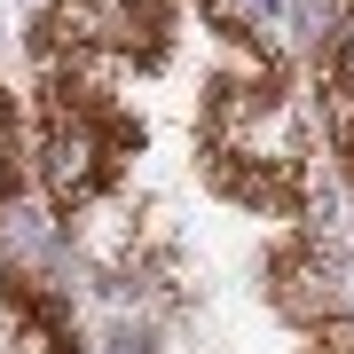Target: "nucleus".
<instances>
[{
    "mask_svg": "<svg viewBox=\"0 0 354 354\" xmlns=\"http://www.w3.org/2000/svg\"><path fill=\"white\" fill-rule=\"evenodd\" d=\"M197 158H205V181L252 213H307V197H315L299 102L283 95V71L260 55H236L213 79L197 111Z\"/></svg>",
    "mask_w": 354,
    "mask_h": 354,
    "instance_id": "nucleus-1",
    "label": "nucleus"
},
{
    "mask_svg": "<svg viewBox=\"0 0 354 354\" xmlns=\"http://www.w3.org/2000/svg\"><path fill=\"white\" fill-rule=\"evenodd\" d=\"M142 150V127L111 87H95L87 71H48L39 87V181H48L55 213H79L127 174Z\"/></svg>",
    "mask_w": 354,
    "mask_h": 354,
    "instance_id": "nucleus-2",
    "label": "nucleus"
},
{
    "mask_svg": "<svg viewBox=\"0 0 354 354\" xmlns=\"http://www.w3.org/2000/svg\"><path fill=\"white\" fill-rule=\"evenodd\" d=\"M174 39V0H48L39 16V55H71L79 64H165Z\"/></svg>",
    "mask_w": 354,
    "mask_h": 354,
    "instance_id": "nucleus-3",
    "label": "nucleus"
},
{
    "mask_svg": "<svg viewBox=\"0 0 354 354\" xmlns=\"http://www.w3.org/2000/svg\"><path fill=\"white\" fill-rule=\"evenodd\" d=\"M268 299H276L291 323H315L323 330L330 315H339V299H346L339 291V244H330L323 228H299V236L268 260Z\"/></svg>",
    "mask_w": 354,
    "mask_h": 354,
    "instance_id": "nucleus-4",
    "label": "nucleus"
},
{
    "mask_svg": "<svg viewBox=\"0 0 354 354\" xmlns=\"http://www.w3.org/2000/svg\"><path fill=\"white\" fill-rule=\"evenodd\" d=\"M0 330L16 339V354H79L64 291H48L24 268H0Z\"/></svg>",
    "mask_w": 354,
    "mask_h": 354,
    "instance_id": "nucleus-5",
    "label": "nucleus"
},
{
    "mask_svg": "<svg viewBox=\"0 0 354 354\" xmlns=\"http://www.w3.org/2000/svg\"><path fill=\"white\" fill-rule=\"evenodd\" d=\"M323 127H330V150H339L346 174H354V48L346 39L323 55Z\"/></svg>",
    "mask_w": 354,
    "mask_h": 354,
    "instance_id": "nucleus-6",
    "label": "nucleus"
},
{
    "mask_svg": "<svg viewBox=\"0 0 354 354\" xmlns=\"http://www.w3.org/2000/svg\"><path fill=\"white\" fill-rule=\"evenodd\" d=\"M16 197V118H8V95H0V205Z\"/></svg>",
    "mask_w": 354,
    "mask_h": 354,
    "instance_id": "nucleus-7",
    "label": "nucleus"
},
{
    "mask_svg": "<svg viewBox=\"0 0 354 354\" xmlns=\"http://www.w3.org/2000/svg\"><path fill=\"white\" fill-rule=\"evenodd\" d=\"M315 354H354V323H330L323 339H315Z\"/></svg>",
    "mask_w": 354,
    "mask_h": 354,
    "instance_id": "nucleus-8",
    "label": "nucleus"
},
{
    "mask_svg": "<svg viewBox=\"0 0 354 354\" xmlns=\"http://www.w3.org/2000/svg\"><path fill=\"white\" fill-rule=\"evenodd\" d=\"M346 8H354V0H346Z\"/></svg>",
    "mask_w": 354,
    "mask_h": 354,
    "instance_id": "nucleus-9",
    "label": "nucleus"
}]
</instances>
